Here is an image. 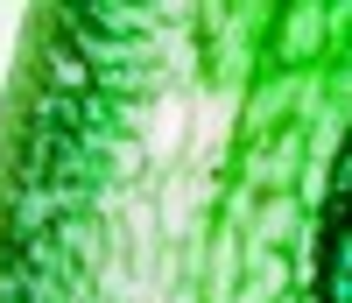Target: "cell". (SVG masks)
<instances>
[{
	"instance_id": "obj_1",
	"label": "cell",
	"mask_w": 352,
	"mask_h": 303,
	"mask_svg": "<svg viewBox=\"0 0 352 303\" xmlns=\"http://www.w3.org/2000/svg\"><path fill=\"white\" fill-rule=\"evenodd\" d=\"M190 127H197L190 99H184V92H169V99H155V113H148V134H141V148H148L155 163H176V156H184V148L197 141Z\"/></svg>"
},
{
	"instance_id": "obj_2",
	"label": "cell",
	"mask_w": 352,
	"mask_h": 303,
	"mask_svg": "<svg viewBox=\"0 0 352 303\" xmlns=\"http://www.w3.org/2000/svg\"><path fill=\"white\" fill-rule=\"evenodd\" d=\"M226 127H232V92H219L212 106L197 113V141H190V156H197V163H212V156H219V141H226Z\"/></svg>"
},
{
	"instance_id": "obj_3",
	"label": "cell",
	"mask_w": 352,
	"mask_h": 303,
	"mask_svg": "<svg viewBox=\"0 0 352 303\" xmlns=\"http://www.w3.org/2000/svg\"><path fill=\"white\" fill-rule=\"evenodd\" d=\"M190 211H197V184H190V176H176V184L162 191V219H169V226H190Z\"/></svg>"
},
{
	"instance_id": "obj_4",
	"label": "cell",
	"mask_w": 352,
	"mask_h": 303,
	"mask_svg": "<svg viewBox=\"0 0 352 303\" xmlns=\"http://www.w3.org/2000/svg\"><path fill=\"white\" fill-rule=\"evenodd\" d=\"M176 303H184V296H176Z\"/></svg>"
}]
</instances>
